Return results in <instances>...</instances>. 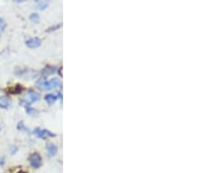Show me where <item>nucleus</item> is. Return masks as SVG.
I'll list each match as a JSON object with an SVG mask.
<instances>
[{"label":"nucleus","instance_id":"6","mask_svg":"<svg viewBox=\"0 0 197 173\" xmlns=\"http://www.w3.org/2000/svg\"><path fill=\"white\" fill-rule=\"evenodd\" d=\"M47 156H55L58 151V149L54 144H47Z\"/></svg>","mask_w":197,"mask_h":173},{"label":"nucleus","instance_id":"15","mask_svg":"<svg viewBox=\"0 0 197 173\" xmlns=\"http://www.w3.org/2000/svg\"><path fill=\"white\" fill-rule=\"evenodd\" d=\"M0 131H1V125H0Z\"/></svg>","mask_w":197,"mask_h":173},{"label":"nucleus","instance_id":"9","mask_svg":"<svg viewBox=\"0 0 197 173\" xmlns=\"http://www.w3.org/2000/svg\"><path fill=\"white\" fill-rule=\"evenodd\" d=\"M58 99V95H55V94H48L45 96V100L47 102H48L49 104H53Z\"/></svg>","mask_w":197,"mask_h":173},{"label":"nucleus","instance_id":"2","mask_svg":"<svg viewBox=\"0 0 197 173\" xmlns=\"http://www.w3.org/2000/svg\"><path fill=\"white\" fill-rule=\"evenodd\" d=\"M39 98H40L39 94L30 90V91H28V92L26 93L25 98L22 99V101H20V104L26 107V106H28L29 104H31V103H33V102L39 101Z\"/></svg>","mask_w":197,"mask_h":173},{"label":"nucleus","instance_id":"14","mask_svg":"<svg viewBox=\"0 0 197 173\" xmlns=\"http://www.w3.org/2000/svg\"><path fill=\"white\" fill-rule=\"evenodd\" d=\"M18 173H26V172H25V171H19Z\"/></svg>","mask_w":197,"mask_h":173},{"label":"nucleus","instance_id":"8","mask_svg":"<svg viewBox=\"0 0 197 173\" xmlns=\"http://www.w3.org/2000/svg\"><path fill=\"white\" fill-rule=\"evenodd\" d=\"M55 72H56V68H55L51 67V66H48V67H47V68L43 69L41 74H42L43 75L47 76V75H50V74H54Z\"/></svg>","mask_w":197,"mask_h":173},{"label":"nucleus","instance_id":"3","mask_svg":"<svg viewBox=\"0 0 197 173\" xmlns=\"http://www.w3.org/2000/svg\"><path fill=\"white\" fill-rule=\"evenodd\" d=\"M29 161H30L31 165L34 168H39V166L41 165L42 158H41V156H39V154H38V153H34L29 157Z\"/></svg>","mask_w":197,"mask_h":173},{"label":"nucleus","instance_id":"11","mask_svg":"<svg viewBox=\"0 0 197 173\" xmlns=\"http://www.w3.org/2000/svg\"><path fill=\"white\" fill-rule=\"evenodd\" d=\"M30 20L31 21L37 23V22H39V16L37 13H32L30 15Z\"/></svg>","mask_w":197,"mask_h":173},{"label":"nucleus","instance_id":"7","mask_svg":"<svg viewBox=\"0 0 197 173\" xmlns=\"http://www.w3.org/2000/svg\"><path fill=\"white\" fill-rule=\"evenodd\" d=\"M11 105V100L7 96H0V108L7 109Z\"/></svg>","mask_w":197,"mask_h":173},{"label":"nucleus","instance_id":"1","mask_svg":"<svg viewBox=\"0 0 197 173\" xmlns=\"http://www.w3.org/2000/svg\"><path fill=\"white\" fill-rule=\"evenodd\" d=\"M36 87L39 89V90H45V91H48V90H52V89H59L61 87V83L59 79L57 78H53L51 80H39L36 82Z\"/></svg>","mask_w":197,"mask_h":173},{"label":"nucleus","instance_id":"10","mask_svg":"<svg viewBox=\"0 0 197 173\" xmlns=\"http://www.w3.org/2000/svg\"><path fill=\"white\" fill-rule=\"evenodd\" d=\"M48 6V3L46 2V1H41V2H39L38 4H37V7L39 10H45Z\"/></svg>","mask_w":197,"mask_h":173},{"label":"nucleus","instance_id":"5","mask_svg":"<svg viewBox=\"0 0 197 173\" xmlns=\"http://www.w3.org/2000/svg\"><path fill=\"white\" fill-rule=\"evenodd\" d=\"M35 135H37L38 137L39 138H47L48 136H55L54 134H53L52 132H50L49 130H40L39 129H36L35 130Z\"/></svg>","mask_w":197,"mask_h":173},{"label":"nucleus","instance_id":"4","mask_svg":"<svg viewBox=\"0 0 197 173\" xmlns=\"http://www.w3.org/2000/svg\"><path fill=\"white\" fill-rule=\"evenodd\" d=\"M41 39L39 38H32L28 40H26V47L29 48H37L41 46Z\"/></svg>","mask_w":197,"mask_h":173},{"label":"nucleus","instance_id":"13","mask_svg":"<svg viewBox=\"0 0 197 173\" xmlns=\"http://www.w3.org/2000/svg\"><path fill=\"white\" fill-rule=\"evenodd\" d=\"M26 113L28 114H31V115H36L37 114V111L34 109H33V108L27 107L26 108Z\"/></svg>","mask_w":197,"mask_h":173},{"label":"nucleus","instance_id":"12","mask_svg":"<svg viewBox=\"0 0 197 173\" xmlns=\"http://www.w3.org/2000/svg\"><path fill=\"white\" fill-rule=\"evenodd\" d=\"M5 27H6V25H5V23H4V19L0 18V34L4 33Z\"/></svg>","mask_w":197,"mask_h":173}]
</instances>
